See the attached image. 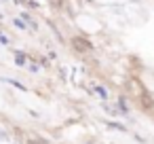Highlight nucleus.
I'll list each match as a JSON object with an SVG mask.
<instances>
[{"instance_id":"11","label":"nucleus","mask_w":154,"mask_h":144,"mask_svg":"<svg viewBox=\"0 0 154 144\" xmlns=\"http://www.w3.org/2000/svg\"><path fill=\"white\" fill-rule=\"evenodd\" d=\"M0 43H2V45H7V43H9V38H7L5 34H0Z\"/></svg>"},{"instance_id":"12","label":"nucleus","mask_w":154,"mask_h":144,"mask_svg":"<svg viewBox=\"0 0 154 144\" xmlns=\"http://www.w3.org/2000/svg\"><path fill=\"white\" fill-rule=\"evenodd\" d=\"M30 70L32 72H38V64H30Z\"/></svg>"},{"instance_id":"10","label":"nucleus","mask_w":154,"mask_h":144,"mask_svg":"<svg viewBox=\"0 0 154 144\" xmlns=\"http://www.w3.org/2000/svg\"><path fill=\"white\" fill-rule=\"evenodd\" d=\"M15 26H17V28H21V30H26V28H28V26H26L21 19H15Z\"/></svg>"},{"instance_id":"2","label":"nucleus","mask_w":154,"mask_h":144,"mask_svg":"<svg viewBox=\"0 0 154 144\" xmlns=\"http://www.w3.org/2000/svg\"><path fill=\"white\" fill-rule=\"evenodd\" d=\"M139 102H141V106H143L146 110H150V108H154V100H152V95H150L148 91H146V93H143V95L139 98Z\"/></svg>"},{"instance_id":"9","label":"nucleus","mask_w":154,"mask_h":144,"mask_svg":"<svg viewBox=\"0 0 154 144\" xmlns=\"http://www.w3.org/2000/svg\"><path fill=\"white\" fill-rule=\"evenodd\" d=\"M63 2H66V0H51V5L55 9H63Z\"/></svg>"},{"instance_id":"1","label":"nucleus","mask_w":154,"mask_h":144,"mask_svg":"<svg viewBox=\"0 0 154 144\" xmlns=\"http://www.w3.org/2000/svg\"><path fill=\"white\" fill-rule=\"evenodd\" d=\"M70 45L76 53H93V45L87 36H72L70 38Z\"/></svg>"},{"instance_id":"8","label":"nucleus","mask_w":154,"mask_h":144,"mask_svg":"<svg viewBox=\"0 0 154 144\" xmlns=\"http://www.w3.org/2000/svg\"><path fill=\"white\" fill-rule=\"evenodd\" d=\"M21 17H23V19H26V21H28V26H30V28H36V21H34V19H32V17H30V15H28V13H23V15H21Z\"/></svg>"},{"instance_id":"6","label":"nucleus","mask_w":154,"mask_h":144,"mask_svg":"<svg viewBox=\"0 0 154 144\" xmlns=\"http://www.w3.org/2000/svg\"><path fill=\"white\" fill-rule=\"evenodd\" d=\"M26 144H49V142H47V140H42L40 136H32V138H30Z\"/></svg>"},{"instance_id":"7","label":"nucleus","mask_w":154,"mask_h":144,"mask_svg":"<svg viewBox=\"0 0 154 144\" xmlns=\"http://www.w3.org/2000/svg\"><path fill=\"white\" fill-rule=\"evenodd\" d=\"M106 125H108V127H112V129H118V131H127V127H125V125H120V123H112V121H108Z\"/></svg>"},{"instance_id":"3","label":"nucleus","mask_w":154,"mask_h":144,"mask_svg":"<svg viewBox=\"0 0 154 144\" xmlns=\"http://www.w3.org/2000/svg\"><path fill=\"white\" fill-rule=\"evenodd\" d=\"M26 62H28V55H26L23 51H17V53H15V64H19V66H26Z\"/></svg>"},{"instance_id":"4","label":"nucleus","mask_w":154,"mask_h":144,"mask_svg":"<svg viewBox=\"0 0 154 144\" xmlns=\"http://www.w3.org/2000/svg\"><path fill=\"white\" fill-rule=\"evenodd\" d=\"M5 83H9V85H13V87H17L19 91H28V87H26L23 83H19V81H15V78H5Z\"/></svg>"},{"instance_id":"5","label":"nucleus","mask_w":154,"mask_h":144,"mask_svg":"<svg viewBox=\"0 0 154 144\" xmlns=\"http://www.w3.org/2000/svg\"><path fill=\"white\" fill-rule=\"evenodd\" d=\"M95 93H97V95H99L101 100H108V91H106V89H103L101 85H95Z\"/></svg>"}]
</instances>
